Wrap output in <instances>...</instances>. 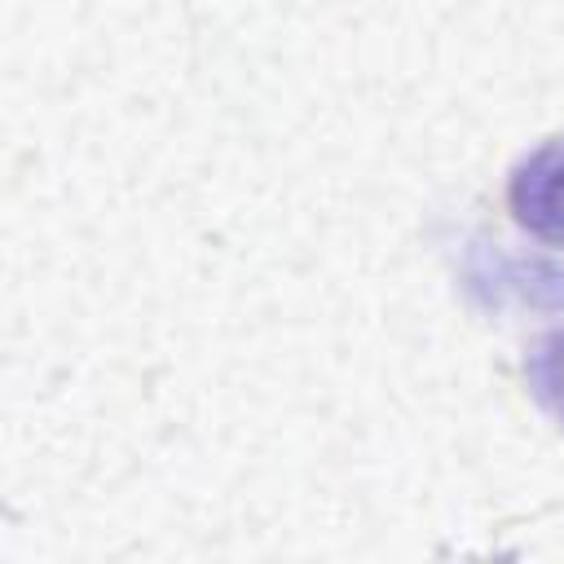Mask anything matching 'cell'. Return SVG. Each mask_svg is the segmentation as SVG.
<instances>
[{
	"label": "cell",
	"instance_id": "cell-1",
	"mask_svg": "<svg viewBox=\"0 0 564 564\" xmlns=\"http://www.w3.org/2000/svg\"><path fill=\"white\" fill-rule=\"evenodd\" d=\"M507 207L524 234L564 247V137L542 141L511 167Z\"/></svg>",
	"mask_w": 564,
	"mask_h": 564
},
{
	"label": "cell",
	"instance_id": "cell-2",
	"mask_svg": "<svg viewBox=\"0 0 564 564\" xmlns=\"http://www.w3.org/2000/svg\"><path fill=\"white\" fill-rule=\"evenodd\" d=\"M524 379H529V392L533 401L564 427V326L546 330L529 357H524Z\"/></svg>",
	"mask_w": 564,
	"mask_h": 564
}]
</instances>
